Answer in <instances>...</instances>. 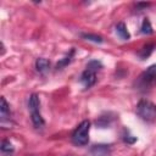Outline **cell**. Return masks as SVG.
Listing matches in <instances>:
<instances>
[{
	"instance_id": "12",
	"label": "cell",
	"mask_w": 156,
	"mask_h": 156,
	"mask_svg": "<svg viewBox=\"0 0 156 156\" xmlns=\"http://www.w3.org/2000/svg\"><path fill=\"white\" fill-rule=\"evenodd\" d=\"M73 54H74V50H71V52L67 55V56H65L63 58H61L57 63H56V68L58 69V68H62V67H65V66H67L69 62H71V58H72V56H73Z\"/></svg>"
},
{
	"instance_id": "15",
	"label": "cell",
	"mask_w": 156,
	"mask_h": 156,
	"mask_svg": "<svg viewBox=\"0 0 156 156\" xmlns=\"http://www.w3.org/2000/svg\"><path fill=\"white\" fill-rule=\"evenodd\" d=\"M0 149H1V151L4 154H11V152H13V146H12V144L9 140H2Z\"/></svg>"
},
{
	"instance_id": "5",
	"label": "cell",
	"mask_w": 156,
	"mask_h": 156,
	"mask_svg": "<svg viewBox=\"0 0 156 156\" xmlns=\"http://www.w3.org/2000/svg\"><path fill=\"white\" fill-rule=\"evenodd\" d=\"M89 156H110V147L104 144L94 145L89 150Z\"/></svg>"
},
{
	"instance_id": "18",
	"label": "cell",
	"mask_w": 156,
	"mask_h": 156,
	"mask_svg": "<svg viewBox=\"0 0 156 156\" xmlns=\"http://www.w3.org/2000/svg\"><path fill=\"white\" fill-rule=\"evenodd\" d=\"M123 139H124V141L128 143V144H133V143L136 140V138H135V136H132V135H124Z\"/></svg>"
},
{
	"instance_id": "6",
	"label": "cell",
	"mask_w": 156,
	"mask_h": 156,
	"mask_svg": "<svg viewBox=\"0 0 156 156\" xmlns=\"http://www.w3.org/2000/svg\"><path fill=\"white\" fill-rule=\"evenodd\" d=\"M116 33H117L118 37H119L121 39H123V40H128V39L130 38V34H129V32L127 30V27H126V24H124L123 22H119V23L116 26Z\"/></svg>"
},
{
	"instance_id": "17",
	"label": "cell",
	"mask_w": 156,
	"mask_h": 156,
	"mask_svg": "<svg viewBox=\"0 0 156 156\" xmlns=\"http://www.w3.org/2000/svg\"><path fill=\"white\" fill-rule=\"evenodd\" d=\"M102 67V65H101V62L100 61H98V60H91L88 65H87V69H90V71H98V69H100Z\"/></svg>"
},
{
	"instance_id": "16",
	"label": "cell",
	"mask_w": 156,
	"mask_h": 156,
	"mask_svg": "<svg viewBox=\"0 0 156 156\" xmlns=\"http://www.w3.org/2000/svg\"><path fill=\"white\" fill-rule=\"evenodd\" d=\"M82 37L84 39L90 40V41H94V43H102V38L99 37V35H96V34H90V33L87 34V33H84V34H82Z\"/></svg>"
},
{
	"instance_id": "11",
	"label": "cell",
	"mask_w": 156,
	"mask_h": 156,
	"mask_svg": "<svg viewBox=\"0 0 156 156\" xmlns=\"http://www.w3.org/2000/svg\"><path fill=\"white\" fill-rule=\"evenodd\" d=\"M111 121H112V117H110V115H107V116H100V117L95 121V123H96L98 127L105 128V127H107V126L110 124Z\"/></svg>"
},
{
	"instance_id": "7",
	"label": "cell",
	"mask_w": 156,
	"mask_h": 156,
	"mask_svg": "<svg viewBox=\"0 0 156 156\" xmlns=\"http://www.w3.org/2000/svg\"><path fill=\"white\" fill-rule=\"evenodd\" d=\"M30 119H32L33 126L37 127V128L44 126V119H43V117H41L39 110H37V111H32V112H30Z\"/></svg>"
},
{
	"instance_id": "4",
	"label": "cell",
	"mask_w": 156,
	"mask_h": 156,
	"mask_svg": "<svg viewBox=\"0 0 156 156\" xmlns=\"http://www.w3.org/2000/svg\"><path fill=\"white\" fill-rule=\"evenodd\" d=\"M80 82L83 83V85L85 88H90L95 84L96 82V74L94 71H90V69H85L82 76H80Z\"/></svg>"
},
{
	"instance_id": "13",
	"label": "cell",
	"mask_w": 156,
	"mask_h": 156,
	"mask_svg": "<svg viewBox=\"0 0 156 156\" xmlns=\"http://www.w3.org/2000/svg\"><path fill=\"white\" fill-rule=\"evenodd\" d=\"M152 50H154V45L152 44H147V45L143 46V49L139 51V56L141 58H146L147 56H150V54L152 52Z\"/></svg>"
},
{
	"instance_id": "14",
	"label": "cell",
	"mask_w": 156,
	"mask_h": 156,
	"mask_svg": "<svg viewBox=\"0 0 156 156\" xmlns=\"http://www.w3.org/2000/svg\"><path fill=\"white\" fill-rule=\"evenodd\" d=\"M141 33H144V34H151L152 33V27H151V23L147 18H145L141 23Z\"/></svg>"
},
{
	"instance_id": "1",
	"label": "cell",
	"mask_w": 156,
	"mask_h": 156,
	"mask_svg": "<svg viewBox=\"0 0 156 156\" xmlns=\"http://www.w3.org/2000/svg\"><path fill=\"white\" fill-rule=\"evenodd\" d=\"M136 115L145 122L156 121V105L149 100H140L136 105Z\"/></svg>"
},
{
	"instance_id": "8",
	"label": "cell",
	"mask_w": 156,
	"mask_h": 156,
	"mask_svg": "<svg viewBox=\"0 0 156 156\" xmlns=\"http://www.w3.org/2000/svg\"><path fill=\"white\" fill-rule=\"evenodd\" d=\"M49 67H50L49 60H46V58H44V57L37 58V61H35V68H37V71H39V72H45Z\"/></svg>"
},
{
	"instance_id": "3",
	"label": "cell",
	"mask_w": 156,
	"mask_h": 156,
	"mask_svg": "<svg viewBox=\"0 0 156 156\" xmlns=\"http://www.w3.org/2000/svg\"><path fill=\"white\" fill-rule=\"evenodd\" d=\"M139 85L141 88H149L156 83V65L150 66L139 77Z\"/></svg>"
},
{
	"instance_id": "2",
	"label": "cell",
	"mask_w": 156,
	"mask_h": 156,
	"mask_svg": "<svg viewBox=\"0 0 156 156\" xmlns=\"http://www.w3.org/2000/svg\"><path fill=\"white\" fill-rule=\"evenodd\" d=\"M89 129H90V122L88 119L83 121L73 132L72 140L77 145H85L89 140Z\"/></svg>"
},
{
	"instance_id": "9",
	"label": "cell",
	"mask_w": 156,
	"mask_h": 156,
	"mask_svg": "<svg viewBox=\"0 0 156 156\" xmlns=\"http://www.w3.org/2000/svg\"><path fill=\"white\" fill-rule=\"evenodd\" d=\"M39 105H40V101H39V96L37 94H32L30 98H29V101H28V107L32 111H37L39 110Z\"/></svg>"
},
{
	"instance_id": "10",
	"label": "cell",
	"mask_w": 156,
	"mask_h": 156,
	"mask_svg": "<svg viewBox=\"0 0 156 156\" xmlns=\"http://www.w3.org/2000/svg\"><path fill=\"white\" fill-rule=\"evenodd\" d=\"M0 112H1V117L2 118H5L6 116L10 115V106L6 102L4 96H1V99H0Z\"/></svg>"
}]
</instances>
